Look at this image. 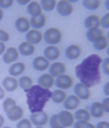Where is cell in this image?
Listing matches in <instances>:
<instances>
[{
	"mask_svg": "<svg viewBox=\"0 0 109 128\" xmlns=\"http://www.w3.org/2000/svg\"><path fill=\"white\" fill-rule=\"evenodd\" d=\"M101 60L102 58L97 54H91L85 59H83L75 67V76L79 82L84 84L88 88L96 86L101 81Z\"/></svg>",
	"mask_w": 109,
	"mask_h": 128,
	"instance_id": "1",
	"label": "cell"
},
{
	"mask_svg": "<svg viewBox=\"0 0 109 128\" xmlns=\"http://www.w3.org/2000/svg\"><path fill=\"white\" fill-rule=\"evenodd\" d=\"M26 104L30 112H39L43 111V107L50 101L51 92L50 89H43L39 85H33L26 92Z\"/></svg>",
	"mask_w": 109,
	"mask_h": 128,
	"instance_id": "2",
	"label": "cell"
},
{
	"mask_svg": "<svg viewBox=\"0 0 109 128\" xmlns=\"http://www.w3.org/2000/svg\"><path fill=\"white\" fill-rule=\"evenodd\" d=\"M62 32L58 28H49L46 32L43 33V40L49 46H55L62 40Z\"/></svg>",
	"mask_w": 109,
	"mask_h": 128,
	"instance_id": "3",
	"label": "cell"
},
{
	"mask_svg": "<svg viewBox=\"0 0 109 128\" xmlns=\"http://www.w3.org/2000/svg\"><path fill=\"white\" fill-rule=\"evenodd\" d=\"M54 85L58 89L66 92L67 89H70V88H72V86H74V78L71 76H68L67 73L61 74V76L57 77V80H54Z\"/></svg>",
	"mask_w": 109,
	"mask_h": 128,
	"instance_id": "4",
	"label": "cell"
},
{
	"mask_svg": "<svg viewBox=\"0 0 109 128\" xmlns=\"http://www.w3.org/2000/svg\"><path fill=\"white\" fill-rule=\"evenodd\" d=\"M74 88V96H76L80 101L82 100H89L91 98V88H88V86H85L84 84H82V82H78V84H75L72 86Z\"/></svg>",
	"mask_w": 109,
	"mask_h": 128,
	"instance_id": "5",
	"label": "cell"
},
{
	"mask_svg": "<svg viewBox=\"0 0 109 128\" xmlns=\"http://www.w3.org/2000/svg\"><path fill=\"white\" fill-rule=\"evenodd\" d=\"M57 12L59 16L62 17H67L74 12V5L72 2H68V0H61V2H57Z\"/></svg>",
	"mask_w": 109,
	"mask_h": 128,
	"instance_id": "6",
	"label": "cell"
},
{
	"mask_svg": "<svg viewBox=\"0 0 109 128\" xmlns=\"http://www.w3.org/2000/svg\"><path fill=\"white\" fill-rule=\"evenodd\" d=\"M30 123L36 127H43L46 123H49V115L45 111H39V112H32L30 115Z\"/></svg>",
	"mask_w": 109,
	"mask_h": 128,
	"instance_id": "7",
	"label": "cell"
},
{
	"mask_svg": "<svg viewBox=\"0 0 109 128\" xmlns=\"http://www.w3.org/2000/svg\"><path fill=\"white\" fill-rule=\"evenodd\" d=\"M67 71V67L62 62H53L49 67V74L53 77H58L61 74H65Z\"/></svg>",
	"mask_w": 109,
	"mask_h": 128,
	"instance_id": "8",
	"label": "cell"
},
{
	"mask_svg": "<svg viewBox=\"0 0 109 128\" xmlns=\"http://www.w3.org/2000/svg\"><path fill=\"white\" fill-rule=\"evenodd\" d=\"M58 118L61 124L63 126V128H68L72 127V124L75 123V118H74V114L71 111H67V110H62L58 114Z\"/></svg>",
	"mask_w": 109,
	"mask_h": 128,
	"instance_id": "9",
	"label": "cell"
},
{
	"mask_svg": "<svg viewBox=\"0 0 109 128\" xmlns=\"http://www.w3.org/2000/svg\"><path fill=\"white\" fill-rule=\"evenodd\" d=\"M25 39L28 43L30 44H38L41 43V40L43 39V33H41L39 30H36V29H32V30H29L26 34H25Z\"/></svg>",
	"mask_w": 109,
	"mask_h": 128,
	"instance_id": "10",
	"label": "cell"
},
{
	"mask_svg": "<svg viewBox=\"0 0 109 128\" xmlns=\"http://www.w3.org/2000/svg\"><path fill=\"white\" fill-rule=\"evenodd\" d=\"M19 56H20V54H19V51H17V48L9 47V48L5 50V52L3 54V62L5 64H13V63L17 62Z\"/></svg>",
	"mask_w": 109,
	"mask_h": 128,
	"instance_id": "11",
	"label": "cell"
},
{
	"mask_svg": "<svg viewBox=\"0 0 109 128\" xmlns=\"http://www.w3.org/2000/svg\"><path fill=\"white\" fill-rule=\"evenodd\" d=\"M32 64H33V68L36 69V71H38V72H45L50 67V62L46 59V58H43V56L34 58Z\"/></svg>",
	"mask_w": 109,
	"mask_h": 128,
	"instance_id": "12",
	"label": "cell"
},
{
	"mask_svg": "<svg viewBox=\"0 0 109 128\" xmlns=\"http://www.w3.org/2000/svg\"><path fill=\"white\" fill-rule=\"evenodd\" d=\"M2 86L5 92H15L17 88H19V80L16 77H12V76H7L3 78V82H2Z\"/></svg>",
	"mask_w": 109,
	"mask_h": 128,
	"instance_id": "13",
	"label": "cell"
},
{
	"mask_svg": "<svg viewBox=\"0 0 109 128\" xmlns=\"http://www.w3.org/2000/svg\"><path fill=\"white\" fill-rule=\"evenodd\" d=\"M61 56V50L57 46H47L43 50V58H46L49 62H55Z\"/></svg>",
	"mask_w": 109,
	"mask_h": 128,
	"instance_id": "14",
	"label": "cell"
},
{
	"mask_svg": "<svg viewBox=\"0 0 109 128\" xmlns=\"http://www.w3.org/2000/svg\"><path fill=\"white\" fill-rule=\"evenodd\" d=\"M65 54L68 60H75L82 55V47L79 44H70V46H67Z\"/></svg>",
	"mask_w": 109,
	"mask_h": 128,
	"instance_id": "15",
	"label": "cell"
},
{
	"mask_svg": "<svg viewBox=\"0 0 109 128\" xmlns=\"http://www.w3.org/2000/svg\"><path fill=\"white\" fill-rule=\"evenodd\" d=\"M80 106V100L76 96H67L66 100L63 101V107L67 111H72V110H76Z\"/></svg>",
	"mask_w": 109,
	"mask_h": 128,
	"instance_id": "16",
	"label": "cell"
},
{
	"mask_svg": "<svg viewBox=\"0 0 109 128\" xmlns=\"http://www.w3.org/2000/svg\"><path fill=\"white\" fill-rule=\"evenodd\" d=\"M5 114H7V118L11 122H19L20 119H22V116H24V110H22V107L16 104V106H13L11 110H8Z\"/></svg>",
	"mask_w": 109,
	"mask_h": 128,
	"instance_id": "17",
	"label": "cell"
},
{
	"mask_svg": "<svg viewBox=\"0 0 109 128\" xmlns=\"http://www.w3.org/2000/svg\"><path fill=\"white\" fill-rule=\"evenodd\" d=\"M15 28L19 33H28L30 30V22L26 17H19L15 21Z\"/></svg>",
	"mask_w": 109,
	"mask_h": 128,
	"instance_id": "18",
	"label": "cell"
},
{
	"mask_svg": "<svg viewBox=\"0 0 109 128\" xmlns=\"http://www.w3.org/2000/svg\"><path fill=\"white\" fill-rule=\"evenodd\" d=\"M105 36V32L102 30L101 28H95V29H88L87 30V34H85V37L89 42H96L97 39H100L101 37Z\"/></svg>",
	"mask_w": 109,
	"mask_h": 128,
	"instance_id": "19",
	"label": "cell"
},
{
	"mask_svg": "<svg viewBox=\"0 0 109 128\" xmlns=\"http://www.w3.org/2000/svg\"><path fill=\"white\" fill-rule=\"evenodd\" d=\"M88 111H89V114H91V116H92V118H97V119L102 118V116L105 115L101 102H93V103H91Z\"/></svg>",
	"mask_w": 109,
	"mask_h": 128,
	"instance_id": "20",
	"label": "cell"
},
{
	"mask_svg": "<svg viewBox=\"0 0 109 128\" xmlns=\"http://www.w3.org/2000/svg\"><path fill=\"white\" fill-rule=\"evenodd\" d=\"M29 22H30V28L36 29V30H39L41 28H43L46 25V16L43 13L38 14V16H34L29 20Z\"/></svg>",
	"mask_w": 109,
	"mask_h": 128,
	"instance_id": "21",
	"label": "cell"
},
{
	"mask_svg": "<svg viewBox=\"0 0 109 128\" xmlns=\"http://www.w3.org/2000/svg\"><path fill=\"white\" fill-rule=\"evenodd\" d=\"M38 85L43 89H50L51 86H54V77L49 73H42L38 77Z\"/></svg>",
	"mask_w": 109,
	"mask_h": 128,
	"instance_id": "22",
	"label": "cell"
},
{
	"mask_svg": "<svg viewBox=\"0 0 109 128\" xmlns=\"http://www.w3.org/2000/svg\"><path fill=\"white\" fill-rule=\"evenodd\" d=\"M25 64L24 63H21V62H16L13 63L12 66L9 67L8 69V72H9V76H12V77H16V76H21L22 73L25 72Z\"/></svg>",
	"mask_w": 109,
	"mask_h": 128,
	"instance_id": "23",
	"label": "cell"
},
{
	"mask_svg": "<svg viewBox=\"0 0 109 128\" xmlns=\"http://www.w3.org/2000/svg\"><path fill=\"white\" fill-rule=\"evenodd\" d=\"M100 21H101V17L97 16V14H91L88 16L87 18L84 20V28L87 29H95V28H100Z\"/></svg>",
	"mask_w": 109,
	"mask_h": 128,
	"instance_id": "24",
	"label": "cell"
},
{
	"mask_svg": "<svg viewBox=\"0 0 109 128\" xmlns=\"http://www.w3.org/2000/svg\"><path fill=\"white\" fill-rule=\"evenodd\" d=\"M17 51H19V54L22 55V56H30V55H33L34 52H36V47H34L33 44H30V43H28L25 40V42L20 43Z\"/></svg>",
	"mask_w": 109,
	"mask_h": 128,
	"instance_id": "25",
	"label": "cell"
},
{
	"mask_svg": "<svg viewBox=\"0 0 109 128\" xmlns=\"http://www.w3.org/2000/svg\"><path fill=\"white\" fill-rule=\"evenodd\" d=\"M74 118H75V120H78V122H89L91 119H92V116H91L88 110L76 108L75 114H74Z\"/></svg>",
	"mask_w": 109,
	"mask_h": 128,
	"instance_id": "26",
	"label": "cell"
},
{
	"mask_svg": "<svg viewBox=\"0 0 109 128\" xmlns=\"http://www.w3.org/2000/svg\"><path fill=\"white\" fill-rule=\"evenodd\" d=\"M67 97V93L65 90H61V89H57L54 92H51V97L50 100L53 101L54 103H63V101L66 100Z\"/></svg>",
	"mask_w": 109,
	"mask_h": 128,
	"instance_id": "27",
	"label": "cell"
},
{
	"mask_svg": "<svg viewBox=\"0 0 109 128\" xmlns=\"http://www.w3.org/2000/svg\"><path fill=\"white\" fill-rule=\"evenodd\" d=\"M26 10H28V13H29L32 17L38 16V14L42 13V9H41V5H39V2H30L29 4H28V7H26Z\"/></svg>",
	"mask_w": 109,
	"mask_h": 128,
	"instance_id": "28",
	"label": "cell"
},
{
	"mask_svg": "<svg viewBox=\"0 0 109 128\" xmlns=\"http://www.w3.org/2000/svg\"><path fill=\"white\" fill-rule=\"evenodd\" d=\"M33 86V78L29 76H21L19 80V88H21L24 92H26L28 89H30Z\"/></svg>",
	"mask_w": 109,
	"mask_h": 128,
	"instance_id": "29",
	"label": "cell"
},
{
	"mask_svg": "<svg viewBox=\"0 0 109 128\" xmlns=\"http://www.w3.org/2000/svg\"><path fill=\"white\" fill-rule=\"evenodd\" d=\"M108 44H109V40H108L106 36H104L100 39H97L96 42H93V48L96 51H104L108 48Z\"/></svg>",
	"mask_w": 109,
	"mask_h": 128,
	"instance_id": "30",
	"label": "cell"
},
{
	"mask_svg": "<svg viewBox=\"0 0 109 128\" xmlns=\"http://www.w3.org/2000/svg\"><path fill=\"white\" fill-rule=\"evenodd\" d=\"M39 5H41L42 10L51 12V10H54V8L57 7V2L55 0H41V2H39Z\"/></svg>",
	"mask_w": 109,
	"mask_h": 128,
	"instance_id": "31",
	"label": "cell"
},
{
	"mask_svg": "<svg viewBox=\"0 0 109 128\" xmlns=\"http://www.w3.org/2000/svg\"><path fill=\"white\" fill-rule=\"evenodd\" d=\"M83 7L88 10H96L101 5L100 0H83Z\"/></svg>",
	"mask_w": 109,
	"mask_h": 128,
	"instance_id": "32",
	"label": "cell"
},
{
	"mask_svg": "<svg viewBox=\"0 0 109 128\" xmlns=\"http://www.w3.org/2000/svg\"><path fill=\"white\" fill-rule=\"evenodd\" d=\"M49 124H50V128H63V126L59 122L58 114H54V115L49 116Z\"/></svg>",
	"mask_w": 109,
	"mask_h": 128,
	"instance_id": "33",
	"label": "cell"
},
{
	"mask_svg": "<svg viewBox=\"0 0 109 128\" xmlns=\"http://www.w3.org/2000/svg\"><path fill=\"white\" fill-rule=\"evenodd\" d=\"M16 101L13 100V98H11V97H7V98H4V101H3V110H4V111L5 112H7L8 111V110H11V108H12L13 106H16Z\"/></svg>",
	"mask_w": 109,
	"mask_h": 128,
	"instance_id": "34",
	"label": "cell"
},
{
	"mask_svg": "<svg viewBox=\"0 0 109 128\" xmlns=\"http://www.w3.org/2000/svg\"><path fill=\"white\" fill-rule=\"evenodd\" d=\"M16 128H33V124L30 123V120H29V119L22 118V119H20L19 122H17Z\"/></svg>",
	"mask_w": 109,
	"mask_h": 128,
	"instance_id": "35",
	"label": "cell"
},
{
	"mask_svg": "<svg viewBox=\"0 0 109 128\" xmlns=\"http://www.w3.org/2000/svg\"><path fill=\"white\" fill-rule=\"evenodd\" d=\"M74 128H95V126L92 123H89V122H75V123L72 124Z\"/></svg>",
	"mask_w": 109,
	"mask_h": 128,
	"instance_id": "36",
	"label": "cell"
},
{
	"mask_svg": "<svg viewBox=\"0 0 109 128\" xmlns=\"http://www.w3.org/2000/svg\"><path fill=\"white\" fill-rule=\"evenodd\" d=\"M100 69H101V73L109 74V58H105V59H102V60H101Z\"/></svg>",
	"mask_w": 109,
	"mask_h": 128,
	"instance_id": "37",
	"label": "cell"
},
{
	"mask_svg": "<svg viewBox=\"0 0 109 128\" xmlns=\"http://www.w3.org/2000/svg\"><path fill=\"white\" fill-rule=\"evenodd\" d=\"M100 28L102 29V30L109 28V13H105V16L101 18V21H100Z\"/></svg>",
	"mask_w": 109,
	"mask_h": 128,
	"instance_id": "38",
	"label": "cell"
},
{
	"mask_svg": "<svg viewBox=\"0 0 109 128\" xmlns=\"http://www.w3.org/2000/svg\"><path fill=\"white\" fill-rule=\"evenodd\" d=\"M13 3H15L13 0H0V9H7V8H11Z\"/></svg>",
	"mask_w": 109,
	"mask_h": 128,
	"instance_id": "39",
	"label": "cell"
},
{
	"mask_svg": "<svg viewBox=\"0 0 109 128\" xmlns=\"http://www.w3.org/2000/svg\"><path fill=\"white\" fill-rule=\"evenodd\" d=\"M8 40H9V34L5 30H3V29H0V42L5 43V42H8Z\"/></svg>",
	"mask_w": 109,
	"mask_h": 128,
	"instance_id": "40",
	"label": "cell"
},
{
	"mask_svg": "<svg viewBox=\"0 0 109 128\" xmlns=\"http://www.w3.org/2000/svg\"><path fill=\"white\" fill-rule=\"evenodd\" d=\"M101 104H102V108H104V112L105 114H109V98L105 97L104 100H102Z\"/></svg>",
	"mask_w": 109,
	"mask_h": 128,
	"instance_id": "41",
	"label": "cell"
},
{
	"mask_svg": "<svg viewBox=\"0 0 109 128\" xmlns=\"http://www.w3.org/2000/svg\"><path fill=\"white\" fill-rule=\"evenodd\" d=\"M95 128H109V123L108 122H99L95 126Z\"/></svg>",
	"mask_w": 109,
	"mask_h": 128,
	"instance_id": "42",
	"label": "cell"
},
{
	"mask_svg": "<svg viewBox=\"0 0 109 128\" xmlns=\"http://www.w3.org/2000/svg\"><path fill=\"white\" fill-rule=\"evenodd\" d=\"M5 50H7V46H5V43L0 42V55H3L4 52H5Z\"/></svg>",
	"mask_w": 109,
	"mask_h": 128,
	"instance_id": "43",
	"label": "cell"
},
{
	"mask_svg": "<svg viewBox=\"0 0 109 128\" xmlns=\"http://www.w3.org/2000/svg\"><path fill=\"white\" fill-rule=\"evenodd\" d=\"M104 94L105 97H109V82H105L104 85Z\"/></svg>",
	"mask_w": 109,
	"mask_h": 128,
	"instance_id": "44",
	"label": "cell"
},
{
	"mask_svg": "<svg viewBox=\"0 0 109 128\" xmlns=\"http://www.w3.org/2000/svg\"><path fill=\"white\" fill-rule=\"evenodd\" d=\"M5 98V90L3 89V86L0 85V100H4Z\"/></svg>",
	"mask_w": 109,
	"mask_h": 128,
	"instance_id": "45",
	"label": "cell"
},
{
	"mask_svg": "<svg viewBox=\"0 0 109 128\" xmlns=\"http://www.w3.org/2000/svg\"><path fill=\"white\" fill-rule=\"evenodd\" d=\"M16 3H19L20 5H28V4L30 3V0H17Z\"/></svg>",
	"mask_w": 109,
	"mask_h": 128,
	"instance_id": "46",
	"label": "cell"
},
{
	"mask_svg": "<svg viewBox=\"0 0 109 128\" xmlns=\"http://www.w3.org/2000/svg\"><path fill=\"white\" fill-rule=\"evenodd\" d=\"M2 127H4V116L0 114V128Z\"/></svg>",
	"mask_w": 109,
	"mask_h": 128,
	"instance_id": "47",
	"label": "cell"
},
{
	"mask_svg": "<svg viewBox=\"0 0 109 128\" xmlns=\"http://www.w3.org/2000/svg\"><path fill=\"white\" fill-rule=\"evenodd\" d=\"M3 17H4V10H3V9H0V21L3 20Z\"/></svg>",
	"mask_w": 109,
	"mask_h": 128,
	"instance_id": "48",
	"label": "cell"
},
{
	"mask_svg": "<svg viewBox=\"0 0 109 128\" xmlns=\"http://www.w3.org/2000/svg\"><path fill=\"white\" fill-rule=\"evenodd\" d=\"M2 128H12V127H2Z\"/></svg>",
	"mask_w": 109,
	"mask_h": 128,
	"instance_id": "49",
	"label": "cell"
},
{
	"mask_svg": "<svg viewBox=\"0 0 109 128\" xmlns=\"http://www.w3.org/2000/svg\"><path fill=\"white\" fill-rule=\"evenodd\" d=\"M36 128H43V127H36Z\"/></svg>",
	"mask_w": 109,
	"mask_h": 128,
	"instance_id": "50",
	"label": "cell"
}]
</instances>
